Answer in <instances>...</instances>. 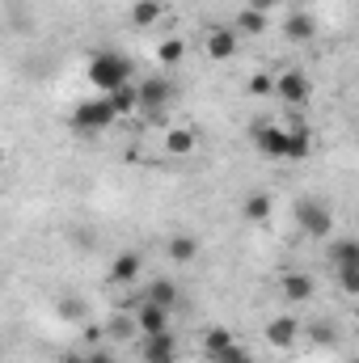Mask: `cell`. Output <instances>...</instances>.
<instances>
[{
    "label": "cell",
    "instance_id": "6da1fadb",
    "mask_svg": "<svg viewBox=\"0 0 359 363\" xmlns=\"http://www.w3.org/2000/svg\"><path fill=\"white\" fill-rule=\"evenodd\" d=\"M89 85L97 93H106V97L127 89V85H136V64L127 55H118V51H97L89 60Z\"/></svg>",
    "mask_w": 359,
    "mask_h": 363
},
{
    "label": "cell",
    "instance_id": "7a4b0ae2",
    "mask_svg": "<svg viewBox=\"0 0 359 363\" xmlns=\"http://www.w3.org/2000/svg\"><path fill=\"white\" fill-rule=\"evenodd\" d=\"M114 118H118V110H114V101H110L106 93H97V97L81 101V106L72 110V127H77V131H106Z\"/></svg>",
    "mask_w": 359,
    "mask_h": 363
},
{
    "label": "cell",
    "instance_id": "3957f363",
    "mask_svg": "<svg viewBox=\"0 0 359 363\" xmlns=\"http://www.w3.org/2000/svg\"><path fill=\"white\" fill-rule=\"evenodd\" d=\"M296 224L304 228V237L326 241V237L334 233V211H330L326 203H317V199H300V203H296Z\"/></svg>",
    "mask_w": 359,
    "mask_h": 363
},
{
    "label": "cell",
    "instance_id": "277c9868",
    "mask_svg": "<svg viewBox=\"0 0 359 363\" xmlns=\"http://www.w3.org/2000/svg\"><path fill=\"white\" fill-rule=\"evenodd\" d=\"M275 93H279V101H283L287 110H300V106H309L313 85H309V77H304L300 68H287V72L275 77Z\"/></svg>",
    "mask_w": 359,
    "mask_h": 363
},
{
    "label": "cell",
    "instance_id": "5b68a950",
    "mask_svg": "<svg viewBox=\"0 0 359 363\" xmlns=\"http://www.w3.org/2000/svg\"><path fill=\"white\" fill-rule=\"evenodd\" d=\"M136 89H140V110L144 114H161L174 101V85L165 77H144V81H136Z\"/></svg>",
    "mask_w": 359,
    "mask_h": 363
},
{
    "label": "cell",
    "instance_id": "8992f818",
    "mask_svg": "<svg viewBox=\"0 0 359 363\" xmlns=\"http://www.w3.org/2000/svg\"><path fill=\"white\" fill-rule=\"evenodd\" d=\"M237 47H241V34H237L233 26H216V30H207V34H203V51H207V60H216V64L233 60V55H237Z\"/></svg>",
    "mask_w": 359,
    "mask_h": 363
},
{
    "label": "cell",
    "instance_id": "52a82bcc",
    "mask_svg": "<svg viewBox=\"0 0 359 363\" xmlns=\"http://www.w3.org/2000/svg\"><path fill=\"white\" fill-rule=\"evenodd\" d=\"M254 144H258V152L270 157V161H287V127H279V123H258V127H254Z\"/></svg>",
    "mask_w": 359,
    "mask_h": 363
},
{
    "label": "cell",
    "instance_id": "ba28073f",
    "mask_svg": "<svg viewBox=\"0 0 359 363\" xmlns=\"http://www.w3.org/2000/svg\"><path fill=\"white\" fill-rule=\"evenodd\" d=\"M140 351H144V363H178V334H174V330L148 334Z\"/></svg>",
    "mask_w": 359,
    "mask_h": 363
},
{
    "label": "cell",
    "instance_id": "9c48e42d",
    "mask_svg": "<svg viewBox=\"0 0 359 363\" xmlns=\"http://www.w3.org/2000/svg\"><path fill=\"white\" fill-rule=\"evenodd\" d=\"M136 330H140L144 338H148V334H165V330H170V308L144 300V304L136 308Z\"/></svg>",
    "mask_w": 359,
    "mask_h": 363
},
{
    "label": "cell",
    "instance_id": "30bf717a",
    "mask_svg": "<svg viewBox=\"0 0 359 363\" xmlns=\"http://www.w3.org/2000/svg\"><path fill=\"white\" fill-rule=\"evenodd\" d=\"M296 338H300V321H296V317H270V321H267V342H270V347L287 351Z\"/></svg>",
    "mask_w": 359,
    "mask_h": 363
},
{
    "label": "cell",
    "instance_id": "8fae6325",
    "mask_svg": "<svg viewBox=\"0 0 359 363\" xmlns=\"http://www.w3.org/2000/svg\"><path fill=\"white\" fill-rule=\"evenodd\" d=\"M161 144H165L170 157H194V152H199V135H194V127H170Z\"/></svg>",
    "mask_w": 359,
    "mask_h": 363
},
{
    "label": "cell",
    "instance_id": "7c38bea8",
    "mask_svg": "<svg viewBox=\"0 0 359 363\" xmlns=\"http://www.w3.org/2000/svg\"><path fill=\"white\" fill-rule=\"evenodd\" d=\"M313 152V131L300 123V114L292 118V127H287V161H304Z\"/></svg>",
    "mask_w": 359,
    "mask_h": 363
},
{
    "label": "cell",
    "instance_id": "4fadbf2b",
    "mask_svg": "<svg viewBox=\"0 0 359 363\" xmlns=\"http://www.w3.org/2000/svg\"><path fill=\"white\" fill-rule=\"evenodd\" d=\"M140 271H144V258L136 254V250H123L118 258H114V267H110V283H136L140 279Z\"/></svg>",
    "mask_w": 359,
    "mask_h": 363
},
{
    "label": "cell",
    "instance_id": "5bb4252c",
    "mask_svg": "<svg viewBox=\"0 0 359 363\" xmlns=\"http://www.w3.org/2000/svg\"><path fill=\"white\" fill-rule=\"evenodd\" d=\"M233 342H237V338H233V334H228L224 325H207V330H203V338H199L203 355H207L211 363H220V355H224V351H228Z\"/></svg>",
    "mask_w": 359,
    "mask_h": 363
},
{
    "label": "cell",
    "instance_id": "9a60e30c",
    "mask_svg": "<svg viewBox=\"0 0 359 363\" xmlns=\"http://www.w3.org/2000/svg\"><path fill=\"white\" fill-rule=\"evenodd\" d=\"M283 34H287V43H313V38H317V21H313V13H287Z\"/></svg>",
    "mask_w": 359,
    "mask_h": 363
},
{
    "label": "cell",
    "instance_id": "2e32d148",
    "mask_svg": "<svg viewBox=\"0 0 359 363\" xmlns=\"http://www.w3.org/2000/svg\"><path fill=\"white\" fill-rule=\"evenodd\" d=\"M279 283H283V296H287L292 304H304V300H313V291H317L313 279H309L304 271H287Z\"/></svg>",
    "mask_w": 359,
    "mask_h": 363
},
{
    "label": "cell",
    "instance_id": "e0dca14e",
    "mask_svg": "<svg viewBox=\"0 0 359 363\" xmlns=\"http://www.w3.org/2000/svg\"><path fill=\"white\" fill-rule=\"evenodd\" d=\"M127 17H131V26H136V30H153V26L165 17V4H161V0H136Z\"/></svg>",
    "mask_w": 359,
    "mask_h": 363
},
{
    "label": "cell",
    "instance_id": "ac0fdd59",
    "mask_svg": "<svg viewBox=\"0 0 359 363\" xmlns=\"http://www.w3.org/2000/svg\"><path fill=\"white\" fill-rule=\"evenodd\" d=\"M267 26H270V13H258V9L245 4V9L237 13V26H233V30H237L241 38H258V34H267Z\"/></svg>",
    "mask_w": 359,
    "mask_h": 363
},
{
    "label": "cell",
    "instance_id": "d6986e66",
    "mask_svg": "<svg viewBox=\"0 0 359 363\" xmlns=\"http://www.w3.org/2000/svg\"><path fill=\"white\" fill-rule=\"evenodd\" d=\"M144 300H153V304H161V308H178V283L174 279H153L148 283V291H144Z\"/></svg>",
    "mask_w": 359,
    "mask_h": 363
},
{
    "label": "cell",
    "instance_id": "ffe728a7",
    "mask_svg": "<svg viewBox=\"0 0 359 363\" xmlns=\"http://www.w3.org/2000/svg\"><path fill=\"white\" fill-rule=\"evenodd\" d=\"M330 262L334 267H359V241L355 237H338L330 245Z\"/></svg>",
    "mask_w": 359,
    "mask_h": 363
},
{
    "label": "cell",
    "instance_id": "44dd1931",
    "mask_svg": "<svg viewBox=\"0 0 359 363\" xmlns=\"http://www.w3.org/2000/svg\"><path fill=\"white\" fill-rule=\"evenodd\" d=\"M165 254H170V262H194V254H199V241H194V237H186V233H178V237H170Z\"/></svg>",
    "mask_w": 359,
    "mask_h": 363
},
{
    "label": "cell",
    "instance_id": "7402d4cb",
    "mask_svg": "<svg viewBox=\"0 0 359 363\" xmlns=\"http://www.w3.org/2000/svg\"><path fill=\"white\" fill-rule=\"evenodd\" d=\"M241 216H245L250 224H267L270 220V194H250V199L241 203Z\"/></svg>",
    "mask_w": 359,
    "mask_h": 363
},
{
    "label": "cell",
    "instance_id": "603a6c76",
    "mask_svg": "<svg viewBox=\"0 0 359 363\" xmlns=\"http://www.w3.org/2000/svg\"><path fill=\"white\" fill-rule=\"evenodd\" d=\"M110 101H114L118 118H123V114H136V110H140V89H136V85H127V89L110 93Z\"/></svg>",
    "mask_w": 359,
    "mask_h": 363
},
{
    "label": "cell",
    "instance_id": "cb8c5ba5",
    "mask_svg": "<svg viewBox=\"0 0 359 363\" xmlns=\"http://www.w3.org/2000/svg\"><path fill=\"white\" fill-rule=\"evenodd\" d=\"M182 55H186V43L182 38H165L161 47H157V60L170 68V64H182Z\"/></svg>",
    "mask_w": 359,
    "mask_h": 363
},
{
    "label": "cell",
    "instance_id": "d4e9b609",
    "mask_svg": "<svg viewBox=\"0 0 359 363\" xmlns=\"http://www.w3.org/2000/svg\"><path fill=\"white\" fill-rule=\"evenodd\" d=\"M304 338H309V342H317V347H334V338H338V334H334V325H326V321H313V325L304 330Z\"/></svg>",
    "mask_w": 359,
    "mask_h": 363
},
{
    "label": "cell",
    "instance_id": "484cf974",
    "mask_svg": "<svg viewBox=\"0 0 359 363\" xmlns=\"http://www.w3.org/2000/svg\"><path fill=\"white\" fill-rule=\"evenodd\" d=\"M334 279H338V291L359 296V267H334Z\"/></svg>",
    "mask_w": 359,
    "mask_h": 363
},
{
    "label": "cell",
    "instance_id": "4316f807",
    "mask_svg": "<svg viewBox=\"0 0 359 363\" xmlns=\"http://www.w3.org/2000/svg\"><path fill=\"white\" fill-rule=\"evenodd\" d=\"M250 93H254V97H270V93H275V77H270V72H254V77H250Z\"/></svg>",
    "mask_w": 359,
    "mask_h": 363
},
{
    "label": "cell",
    "instance_id": "83f0119b",
    "mask_svg": "<svg viewBox=\"0 0 359 363\" xmlns=\"http://www.w3.org/2000/svg\"><path fill=\"white\" fill-rule=\"evenodd\" d=\"M220 363H254V355H250V351H245L241 342H233V347H228V351L220 355Z\"/></svg>",
    "mask_w": 359,
    "mask_h": 363
},
{
    "label": "cell",
    "instance_id": "f1b7e54d",
    "mask_svg": "<svg viewBox=\"0 0 359 363\" xmlns=\"http://www.w3.org/2000/svg\"><path fill=\"white\" fill-rule=\"evenodd\" d=\"M60 363H114L110 351H93V355H64Z\"/></svg>",
    "mask_w": 359,
    "mask_h": 363
},
{
    "label": "cell",
    "instance_id": "f546056e",
    "mask_svg": "<svg viewBox=\"0 0 359 363\" xmlns=\"http://www.w3.org/2000/svg\"><path fill=\"white\" fill-rule=\"evenodd\" d=\"M283 0H250V9H258V13H270V9H279Z\"/></svg>",
    "mask_w": 359,
    "mask_h": 363
},
{
    "label": "cell",
    "instance_id": "4dcf8cb0",
    "mask_svg": "<svg viewBox=\"0 0 359 363\" xmlns=\"http://www.w3.org/2000/svg\"><path fill=\"white\" fill-rule=\"evenodd\" d=\"M64 313H68V317H81V313H85V304H81V300H64Z\"/></svg>",
    "mask_w": 359,
    "mask_h": 363
},
{
    "label": "cell",
    "instance_id": "1f68e13d",
    "mask_svg": "<svg viewBox=\"0 0 359 363\" xmlns=\"http://www.w3.org/2000/svg\"><path fill=\"white\" fill-rule=\"evenodd\" d=\"M355 325H359V304H355Z\"/></svg>",
    "mask_w": 359,
    "mask_h": 363
}]
</instances>
